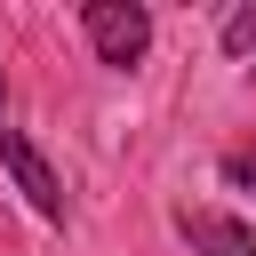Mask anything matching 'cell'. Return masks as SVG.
<instances>
[{
	"label": "cell",
	"instance_id": "obj_1",
	"mask_svg": "<svg viewBox=\"0 0 256 256\" xmlns=\"http://www.w3.org/2000/svg\"><path fill=\"white\" fill-rule=\"evenodd\" d=\"M80 32H88L96 64L136 72L144 48H152V8H144V0H88V8H80Z\"/></svg>",
	"mask_w": 256,
	"mask_h": 256
},
{
	"label": "cell",
	"instance_id": "obj_2",
	"mask_svg": "<svg viewBox=\"0 0 256 256\" xmlns=\"http://www.w3.org/2000/svg\"><path fill=\"white\" fill-rule=\"evenodd\" d=\"M0 168L16 176V192L32 200V216H48V224H64V216H72V200H64V176L48 168V152H40L24 128H0Z\"/></svg>",
	"mask_w": 256,
	"mask_h": 256
},
{
	"label": "cell",
	"instance_id": "obj_3",
	"mask_svg": "<svg viewBox=\"0 0 256 256\" xmlns=\"http://www.w3.org/2000/svg\"><path fill=\"white\" fill-rule=\"evenodd\" d=\"M168 224L192 256H256V224L232 216V208H176Z\"/></svg>",
	"mask_w": 256,
	"mask_h": 256
},
{
	"label": "cell",
	"instance_id": "obj_4",
	"mask_svg": "<svg viewBox=\"0 0 256 256\" xmlns=\"http://www.w3.org/2000/svg\"><path fill=\"white\" fill-rule=\"evenodd\" d=\"M224 56H256V0H240L224 16Z\"/></svg>",
	"mask_w": 256,
	"mask_h": 256
},
{
	"label": "cell",
	"instance_id": "obj_5",
	"mask_svg": "<svg viewBox=\"0 0 256 256\" xmlns=\"http://www.w3.org/2000/svg\"><path fill=\"white\" fill-rule=\"evenodd\" d=\"M216 176H224L232 192H256V152H224V160H216Z\"/></svg>",
	"mask_w": 256,
	"mask_h": 256
},
{
	"label": "cell",
	"instance_id": "obj_6",
	"mask_svg": "<svg viewBox=\"0 0 256 256\" xmlns=\"http://www.w3.org/2000/svg\"><path fill=\"white\" fill-rule=\"evenodd\" d=\"M0 128H8V80H0Z\"/></svg>",
	"mask_w": 256,
	"mask_h": 256
}]
</instances>
